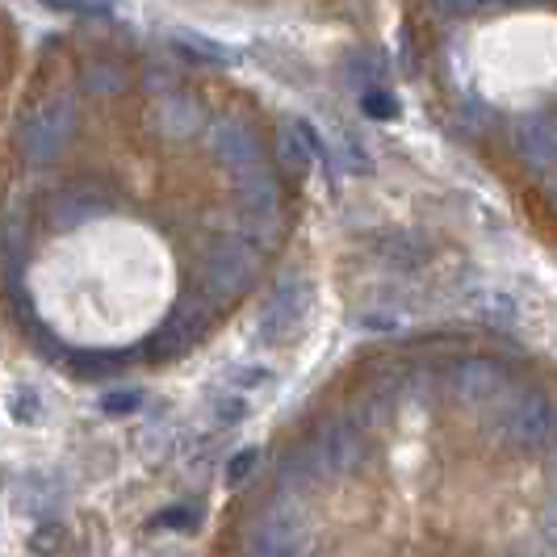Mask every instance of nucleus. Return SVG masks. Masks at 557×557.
<instances>
[{"instance_id": "obj_5", "label": "nucleus", "mask_w": 557, "mask_h": 557, "mask_svg": "<svg viewBox=\"0 0 557 557\" xmlns=\"http://www.w3.org/2000/svg\"><path fill=\"white\" fill-rule=\"evenodd\" d=\"M549 197H554V206H557V181H554V189H549Z\"/></svg>"}, {"instance_id": "obj_3", "label": "nucleus", "mask_w": 557, "mask_h": 557, "mask_svg": "<svg viewBox=\"0 0 557 557\" xmlns=\"http://www.w3.org/2000/svg\"><path fill=\"white\" fill-rule=\"evenodd\" d=\"M364 106H369V110H377V113H394V106L386 101V97H369Z\"/></svg>"}, {"instance_id": "obj_2", "label": "nucleus", "mask_w": 557, "mask_h": 557, "mask_svg": "<svg viewBox=\"0 0 557 557\" xmlns=\"http://www.w3.org/2000/svg\"><path fill=\"white\" fill-rule=\"evenodd\" d=\"M55 9H72V13H106L110 0H51Z\"/></svg>"}, {"instance_id": "obj_1", "label": "nucleus", "mask_w": 557, "mask_h": 557, "mask_svg": "<svg viewBox=\"0 0 557 557\" xmlns=\"http://www.w3.org/2000/svg\"><path fill=\"white\" fill-rule=\"evenodd\" d=\"M516 147H520V156H524L529 168H536V172H557V117L536 113L529 122H520Z\"/></svg>"}, {"instance_id": "obj_4", "label": "nucleus", "mask_w": 557, "mask_h": 557, "mask_svg": "<svg viewBox=\"0 0 557 557\" xmlns=\"http://www.w3.org/2000/svg\"><path fill=\"white\" fill-rule=\"evenodd\" d=\"M545 529H549V536H554V545H557V507L549 511V524H545Z\"/></svg>"}]
</instances>
